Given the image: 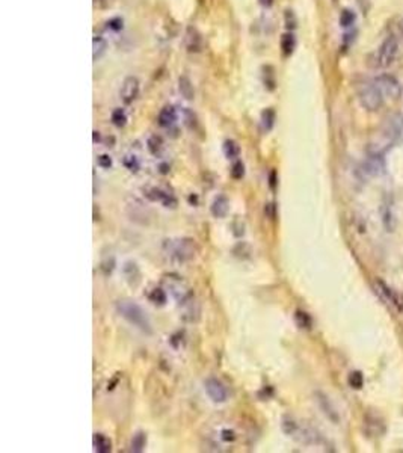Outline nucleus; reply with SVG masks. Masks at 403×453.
Wrapping results in <instances>:
<instances>
[{
  "label": "nucleus",
  "mask_w": 403,
  "mask_h": 453,
  "mask_svg": "<svg viewBox=\"0 0 403 453\" xmlns=\"http://www.w3.org/2000/svg\"><path fill=\"white\" fill-rule=\"evenodd\" d=\"M275 175H277L275 172H271V183H269V184H271V187H272V189H275V186H277V180H275Z\"/></svg>",
  "instance_id": "nucleus-38"
},
{
  "label": "nucleus",
  "mask_w": 403,
  "mask_h": 453,
  "mask_svg": "<svg viewBox=\"0 0 403 453\" xmlns=\"http://www.w3.org/2000/svg\"><path fill=\"white\" fill-rule=\"evenodd\" d=\"M201 46H203V43H201V35L198 34V30L193 29V27H187V32H186V47H187V50L192 52V53H196V52L201 50Z\"/></svg>",
  "instance_id": "nucleus-15"
},
{
  "label": "nucleus",
  "mask_w": 403,
  "mask_h": 453,
  "mask_svg": "<svg viewBox=\"0 0 403 453\" xmlns=\"http://www.w3.org/2000/svg\"><path fill=\"white\" fill-rule=\"evenodd\" d=\"M228 210H230V201L224 195L216 197L210 206V212L215 218H225L228 215Z\"/></svg>",
  "instance_id": "nucleus-13"
},
{
  "label": "nucleus",
  "mask_w": 403,
  "mask_h": 453,
  "mask_svg": "<svg viewBox=\"0 0 403 453\" xmlns=\"http://www.w3.org/2000/svg\"><path fill=\"white\" fill-rule=\"evenodd\" d=\"M296 47V40H294V35L293 34H284L281 37V50L284 53V56H290L293 53Z\"/></svg>",
  "instance_id": "nucleus-19"
},
{
  "label": "nucleus",
  "mask_w": 403,
  "mask_h": 453,
  "mask_svg": "<svg viewBox=\"0 0 403 453\" xmlns=\"http://www.w3.org/2000/svg\"><path fill=\"white\" fill-rule=\"evenodd\" d=\"M356 92H358L359 103L362 105L364 109L375 112L382 108L384 97L373 80H361L356 86Z\"/></svg>",
  "instance_id": "nucleus-3"
},
{
  "label": "nucleus",
  "mask_w": 403,
  "mask_h": 453,
  "mask_svg": "<svg viewBox=\"0 0 403 453\" xmlns=\"http://www.w3.org/2000/svg\"><path fill=\"white\" fill-rule=\"evenodd\" d=\"M281 426H283V431L287 435H290L291 438H294L299 443H304V444H317L320 441V435L313 428H310L307 425H300V423H297L291 417H284Z\"/></svg>",
  "instance_id": "nucleus-4"
},
{
  "label": "nucleus",
  "mask_w": 403,
  "mask_h": 453,
  "mask_svg": "<svg viewBox=\"0 0 403 453\" xmlns=\"http://www.w3.org/2000/svg\"><path fill=\"white\" fill-rule=\"evenodd\" d=\"M403 132V115L402 113H391L385 118L381 127V136L387 142V145L396 142Z\"/></svg>",
  "instance_id": "nucleus-5"
},
{
  "label": "nucleus",
  "mask_w": 403,
  "mask_h": 453,
  "mask_svg": "<svg viewBox=\"0 0 403 453\" xmlns=\"http://www.w3.org/2000/svg\"><path fill=\"white\" fill-rule=\"evenodd\" d=\"M376 288H378V292L382 295V298H384L388 304H391L393 307H396L397 311H402L403 310L402 293L393 290L391 287H388L387 284L384 283V281H381V280H376Z\"/></svg>",
  "instance_id": "nucleus-9"
},
{
  "label": "nucleus",
  "mask_w": 403,
  "mask_h": 453,
  "mask_svg": "<svg viewBox=\"0 0 403 453\" xmlns=\"http://www.w3.org/2000/svg\"><path fill=\"white\" fill-rule=\"evenodd\" d=\"M92 47H94V60H98L100 57L103 56L106 53V49H108V43L105 38L102 37H94V41H92Z\"/></svg>",
  "instance_id": "nucleus-20"
},
{
  "label": "nucleus",
  "mask_w": 403,
  "mask_h": 453,
  "mask_svg": "<svg viewBox=\"0 0 403 453\" xmlns=\"http://www.w3.org/2000/svg\"><path fill=\"white\" fill-rule=\"evenodd\" d=\"M296 322L300 328H307V330H310L313 323L311 317L305 311H296Z\"/></svg>",
  "instance_id": "nucleus-29"
},
{
  "label": "nucleus",
  "mask_w": 403,
  "mask_h": 453,
  "mask_svg": "<svg viewBox=\"0 0 403 453\" xmlns=\"http://www.w3.org/2000/svg\"><path fill=\"white\" fill-rule=\"evenodd\" d=\"M274 124H275V111L272 108L266 109L264 112L261 113V125H263V130L264 132H271L274 128Z\"/></svg>",
  "instance_id": "nucleus-22"
},
{
  "label": "nucleus",
  "mask_w": 403,
  "mask_h": 453,
  "mask_svg": "<svg viewBox=\"0 0 403 453\" xmlns=\"http://www.w3.org/2000/svg\"><path fill=\"white\" fill-rule=\"evenodd\" d=\"M112 122L115 124L116 127L125 125V122H127V115H125V112L122 109H115L112 112Z\"/></svg>",
  "instance_id": "nucleus-31"
},
{
  "label": "nucleus",
  "mask_w": 403,
  "mask_h": 453,
  "mask_svg": "<svg viewBox=\"0 0 403 453\" xmlns=\"http://www.w3.org/2000/svg\"><path fill=\"white\" fill-rule=\"evenodd\" d=\"M349 385H350L352 389H355V390H359V389L364 385V376H362V373L358 372V370L352 372V373L349 375Z\"/></svg>",
  "instance_id": "nucleus-26"
},
{
  "label": "nucleus",
  "mask_w": 403,
  "mask_h": 453,
  "mask_svg": "<svg viewBox=\"0 0 403 453\" xmlns=\"http://www.w3.org/2000/svg\"><path fill=\"white\" fill-rule=\"evenodd\" d=\"M145 444H147V437L144 432H138L136 435H133V438H131V450L133 452H142L145 449Z\"/></svg>",
  "instance_id": "nucleus-23"
},
{
  "label": "nucleus",
  "mask_w": 403,
  "mask_h": 453,
  "mask_svg": "<svg viewBox=\"0 0 403 453\" xmlns=\"http://www.w3.org/2000/svg\"><path fill=\"white\" fill-rule=\"evenodd\" d=\"M124 165H125L128 170L135 171V172L139 170V162L136 160L135 156H128V157H125V159H124Z\"/></svg>",
  "instance_id": "nucleus-33"
},
{
  "label": "nucleus",
  "mask_w": 403,
  "mask_h": 453,
  "mask_svg": "<svg viewBox=\"0 0 403 453\" xmlns=\"http://www.w3.org/2000/svg\"><path fill=\"white\" fill-rule=\"evenodd\" d=\"M381 213H382V222H384L385 230L387 231H394V228H396V215H394V206H393V197L391 195H387L384 198Z\"/></svg>",
  "instance_id": "nucleus-11"
},
{
  "label": "nucleus",
  "mask_w": 403,
  "mask_h": 453,
  "mask_svg": "<svg viewBox=\"0 0 403 453\" xmlns=\"http://www.w3.org/2000/svg\"><path fill=\"white\" fill-rule=\"evenodd\" d=\"M97 162H98V167H102V168H111L112 167V159L108 154H102Z\"/></svg>",
  "instance_id": "nucleus-35"
},
{
  "label": "nucleus",
  "mask_w": 403,
  "mask_h": 453,
  "mask_svg": "<svg viewBox=\"0 0 403 453\" xmlns=\"http://www.w3.org/2000/svg\"><path fill=\"white\" fill-rule=\"evenodd\" d=\"M116 311L122 319H125L130 325L136 327L142 333H145V334L153 333L148 316L145 314V311L138 304H135L131 301H118L116 302Z\"/></svg>",
  "instance_id": "nucleus-1"
},
{
  "label": "nucleus",
  "mask_w": 403,
  "mask_h": 453,
  "mask_svg": "<svg viewBox=\"0 0 403 453\" xmlns=\"http://www.w3.org/2000/svg\"><path fill=\"white\" fill-rule=\"evenodd\" d=\"M92 446H94V450L98 453H108L112 450L111 440H109L108 437H105L103 434H95V435H94Z\"/></svg>",
  "instance_id": "nucleus-18"
},
{
  "label": "nucleus",
  "mask_w": 403,
  "mask_h": 453,
  "mask_svg": "<svg viewBox=\"0 0 403 453\" xmlns=\"http://www.w3.org/2000/svg\"><path fill=\"white\" fill-rule=\"evenodd\" d=\"M162 148H163V141H162V138H159V136H151V138L148 139V150H150L154 156H157V154L162 151Z\"/></svg>",
  "instance_id": "nucleus-27"
},
{
  "label": "nucleus",
  "mask_w": 403,
  "mask_h": 453,
  "mask_svg": "<svg viewBox=\"0 0 403 453\" xmlns=\"http://www.w3.org/2000/svg\"><path fill=\"white\" fill-rule=\"evenodd\" d=\"M230 172H231V177H232L234 180H242V178H243V175H245V165H243L240 160H237V162H234V164H232Z\"/></svg>",
  "instance_id": "nucleus-30"
},
{
  "label": "nucleus",
  "mask_w": 403,
  "mask_h": 453,
  "mask_svg": "<svg viewBox=\"0 0 403 453\" xmlns=\"http://www.w3.org/2000/svg\"><path fill=\"white\" fill-rule=\"evenodd\" d=\"M204 390H206L207 396L210 397L213 402H216V403H224L228 399V392H227L225 385L219 379H216V378L206 379Z\"/></svg>",
  "instance_id": "nucleus-7"
},
{
  "label": "nucleus",
  "mask_w": 403,
  "mask_h": 453,
  "mask_svg": "<svg viewBox=\"0 0 403 453\" xmlns=\"http://www.w3.org/2000/svg\"><path fill=\"white\" fill-rule=\"evenodd\" d=\"M166 293L163 288H154L151 293H150V301L156 305H165L166 304Z\"/></svg>",
  "instance_id": "nucleus-25"
},
{
  "label": "nucleus",
  "mask_w": 403,
  "mask_h": 453,
  "mask_svg": "<svg viewBox=\"0 0 403 453\" xmlns=\"http://www.w3.org/2000/svg\"><path fill=\"white\" fill-rule=\"evenodd\" d=\"M222 150H224V154H225L227 159H237L239 154H240V147H239L237 142L232 141V139H227V141L224 142Z\"/></svg>",
  "instance_id": "nucleus-21"
},
{
  "label": "nucleus",
  "mask_w": 403,
  "mask_h": 453,
  "mask_svg": "<svg viewBox=\"0 0 403 453\" xmlns=\"http://www.w3.org/2000/svg\"><path fill=\"white\" fill-rule=\"evenodd\" d=\"M178 91L186 100H193V97H195L193 85H192V82H190V79L187 76H181L178 79Z\"/></svg>",
  "instance_id": "nucleus-17"
},
{
  "label": "nucleus",
  "mask_w": 403,
  "mask_h": 453,
  "mask_svg": "<svg viewBox=\"0 0 403 453\" xmlns=\"http://www.w3.org/2000/svg\"><path fill=\"white\" fill-rule=\"evenodd\" d=\"M362 171L367 174V175H381L384 171H385V160L382 157V153H378V151H370L367 159L364 160L362 164Z\"/></svg>",
  "instance_id": "nucleus-8"
},
{
  "label": "nucleus",
  "mask_w": 403,
  "mask_h": 453,
  "mask_svg": "<svg viewBox=\"0 0 403 453\" xmlns=\"http://www.w3.org/2000/svg\"><path fill=\"white\" fill-rule=\"evenodd\" d=\"M157 121H159V125H162V127H171L174 122L177 121V111L174 109L173 106H165L159 112Z\"/></svg>",
  "instance_id": "nucleus-16"
},
{
  "label": "nucleus",
  "mask_w": 403,
  "mask_h": 453,
  "mask_svg": "<svg viewBox=\"0 0 403 453\" xmlns=\"http://www.w3.org/2000/svg\"><path fill=\"white\" fill-rule=\"evenodd\" d=\"M286 26L288 29H294L296 27V17L293 14V11H286Z\"/></svg>",
  "instance_id": "nucleus-34"
},
{
  "label": "nucleus",
  "mask_w": 403,
  "mask_h": 453,
  "mask_svg": "<svg viewBox=\"0 0 403 453\" xmlns=\"http://www.w3.org/2000/svg\"><path fill=\"white\" fill-rule=\"evenodd\" d=\"M122 102L125 105H130L136 100V97L139 95V80L133 76L125 77V80L122 82L121 86V92H119Z\"/></svg>",
  "instance_id": "nucleus-10"
},
{
  "label": "nucleus",
  "mask_w": 403,
  "mask_h": 453,
  "mask_svg": "<svg viewBox=\"0 0 403 453\" xmlns=\"http://www.w3.org/2000/svg\"><path fill=\"white\" fill-rule=\"evenodd\" d=\"M316 397H317V403H319V406L322 408V411L325 412V415H326L328 418H331L334 423H337V422H339V414H337L335 408L332 406V403L329 402V399L325 396L323 393H320V392L316 393Z\"/></svg>",
  "instance_id": "nucleus-14"
},
{
  "label": "nucleus",
  "mask_w": 403,
  "mask_h": 453,
  "mask_svg": "<svg viewBox=\"0 0 403 453\" xmlns=\"http://www.w3.org/2000/svg\"><path fill=\"white\" fill-rule=\"evenodd\" d=\"M375 85L378 86V89L381 91L384 99H390V100H399L402 95V86L399 83V80L394 76L390 74H381L376 79H373Z\"/></svg>",
  "instance_id": "nucleus-6"
},
{
  "label": "nucleus",
  "mask_w": 403,
  "mask_h": 453,
  "mask_svg": "<svg viewBox=\"0 0 403 453\" xmlns=\"http://www.w3.org/2000/svg\"><path fill=\"white\" fill-rule=\"evenodd\" d=\"M399 47H400V44L396 40V37L388 35L382 41V44L370 55L368 63L373 68H387V67H390L394 62V59L397 57Z\"/></svg>",
  "instance_id": "nucleus-2"
},
{
  "label": "nucleus",
  "mask_w": 403,
  "mask_h": 453,
  "mask_svg": "<svg viewBox=\"0 0 403 453\" xmlns=\"http://www.w3.org/2000/svg\"><path fill=\"white\" fill-rule=\"evenodd\" d=\"M393 37H396V40L399 41V44H403V18L399 20L394 26V30L391 34Z\"/></svg>",
  "instance_id": "nucleus-32"
},
{
  "label": "nucleus",
  "mask_w": 403,
  "mask_h": 453,
  "mask_svg": "<svg viewBox=\"0 0 403 453\" xmlns=\"http://www.w3.org/2000/svg\"><path fill=\"white\" fill-rule=\"evenodd\" d=\"M98 141H100V133L95 130V132H94V142H98Z\"/></svg>",
  "instance_id": "nucleus-40"
},
{
  "label": "nucleus",
  "mask_w": 403,
  "mask_h": 453,
  "mask_svg": "<svg viewBox=\"0 0 403 453\" xmlns=\"http://www.w3.org/2000/svg\"><path fill=\"white\" fill-rule=\"evenodd\" d=\"M355 23V12L350 9H343L340 14V26L342 27H350Z\"/></svg>",
  "instance_id": "nucleus-28"
},
{
  "label": "nucleus",
  "mask_w": 403,
  "mask_h": 453,
  "mask_svg": "<svg viewBox=\"0 0 403 453\" xmlns=\"http://www.w3.org/2000/svg\"><path fill=\"white\" fill-rule=\"evenodd\" d=\"M193 245L192 240H180L173 249V257L177 262H186L193 257Z\"/></svg>",
  "instance_id": "nucleus-12"
},
{
  "label": "nucleus",
  "mask_w": 403,
  "mask_h": 453,
  "mask_svg": "<svg viewBox=\"0 0 403 453\" xmlns=\"http://www.w3.org/2000/svg\"><path fill=\"white\" fill-rule=\"evenodd\" d=\"M222 440L224 441H234L236 440V434L232 432V431H228V429H225V431H222Z\"/></svg>",
  "instance_id": "nucleus-37"
},
{
  "label": "nucleus",
  "mask_w": 403,
  "mask_h": 453,
  "mask_svg": "<svg viewBox=\"0 0 403 453\" xmlns=\"http://www.w3.org/2000/svg\"><path fill=\"white\" fill-rule=\"evenodd\" d=\"M258 2H260V5H263V6H266V8H269V6L274 5V0H258Z\"/></svg>",
  "instance_id": "nucleus-39"
},
{
  "label": "nucleus",
  "mask_w": 403,
  "mask_h": 453,
  "mask_svg": "<svg viewBox=\"0 0 403 453\" xmlns=\"http://www.w3.org/2000/svg\"><path fill=\"white\" fill-rule=\"evenodd\" d=\"M124 275H125V278L130 283H133V278L136 281H139V269H138V266L135 263H130V262L125 263V266H124Z\"/></svg>",
  "instance_id": "nucleus-24"
},
{
  "label": "nucleus",
  "mask_w": 403,
  "mask_h": 453,
  "mask_svg": "<svg viewBox=\"0 0 403 453\" xmlns=\"http://www.w3.org/2000/svg\"><path fill=\"white\" fill-rule=\"evenodd\" d=\"M108 27H111L112 30H119V29H122V20H121V18H112V20L108 23Z\"/></svg>",
  "instance_id": "nucleus-36"
}]
</instances>
